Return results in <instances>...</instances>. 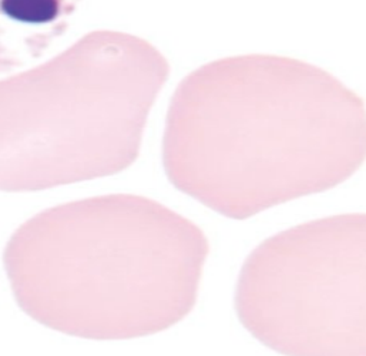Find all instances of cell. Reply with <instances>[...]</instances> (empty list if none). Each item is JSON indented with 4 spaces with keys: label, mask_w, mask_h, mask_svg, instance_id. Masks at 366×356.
Here are the masks:
<instances>
[{
    "label": "cell",
    "mask_w": 366,
    "mask_h": 356,
    "mask_svg": "<svg viewBox=\"0 0 366 356\" xmlns=\"http://www.w3.org/2000/svg\"><path fill=\"white\" fill-rule=\"evenodd\" d=\"M366 219L310 222L262 243L236 292L242 325L295 356L366 355Z\"/></svg>",
    "instance_id": "4"
},
{
    "label": "cell",
    "mask_w": 366,
    "mask_h": 356,
    "mask_svg": "<svg viewBox=\"0 0 366 356\" xmlns=\"http://www.w3.org/2000/svg\"><path fill=\"white\" fill-rule=\"evenodd\" d=\"M0 9L19 25L51 29L64 16L65 4L64 0H0Z\"/></svg>",
    "instance_id": "5"
},
{
    "label": "cell",
    "mask_w": 366,
    "mask_h": 356,
    "mask_svg": "<svg viewBox=\"0 0 366 356\" xmlns=\"http://www.w3.org/2000/svg\"><path fill=\"white\" fill-rule=\"evenodd\" d=\"M168 75L149 42L101 31L0 82V192H39L128 168Z\"/></svg>",
    "instance_id": "3"
},
{
    "label": "cell",
    "mask_w": 366,
    "mask_h": 356,
    "mask_svg": "<svg viewBox=\"0 0 366 356\" xmlns=\"http://www.w3.org/2000/svg\"><path fill=\"white\" fill-rule=\"evenodd\" d=\"M365 104L326 71L269 55L216 61L171 98V184L234 220L330 190L365 161Z\"/></svg>",
    "instance_id": "1"
},
{
    "label": "cell",
    "mask_w": 366,
    "mask_h": 356,
    "mask_svg": "<svg viewBox=\"0 0 366 356\" xmlns=\"http://www.w3.org/2000/svg\"><path fill=\"white\" fill-rule=\"evenodd\" d=\"M209 242L165 206L112 194L45 210L22 224L5 269L22 310L85 339L155 335L199 296Z\"/></svg>",
    "instance_id": "2"
}]
</instances>
